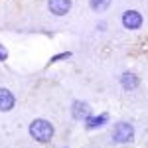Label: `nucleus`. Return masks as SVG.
<instances>
[{
  "mask_svg": "<svg viewBox=\"0 0 148 148\" xmlns=\"http://www.w3.org/2000/svg\"><path fill=\"white\" fill-rule=\"evenodd\" d=\"M28 134L38 144H49L56 138V125L51 121H47V119L38 116L28 125Z\"/></svg>",
  "mask_w": 148,
  "mask_h": 148,
  "instance_id": "1",
  "label": "nucleus"
},
{
  "mask_svg": "<svg viewBox=\"0 0 148 148\" xmlns=\"http://www.w3.org/2000/svg\"><path fill=\"white\" fill-rule=\"evenodd\" d=\"M134 138H136V130H134V125L128 121H119L111 128V142L113 144L126 146V144H132Z\"/></svg>",
  "mask_w": 148,
  "mask_h": 148,
  "instance_id": "2",
  "label": "nucleus"
},
{
  "mask_svg": "<svg viewBox=\"0 0 148 148\" xmlns=\"http://www.w3.org/2000/svg\"><path fill=\"white\" fill-rule=\"evenodd\" d=\"M121 24H123L125 30L134 32V30H140V28H142L144 16H142L138 10H134V8H128V10H125L123 14H121Z\"/></svg>",
  "mask_w": 148,
  "mask_h": 148,
  "instance_id": "3",
  "label": "nucleus"
},
{
  "mask_svg": "<svg viewBox=\"0 0 148 148\" xmlns=\"http://www.w3.org/2000/svg\"><path fill=\"white\" fill-rule=\"evenodd\" d=\"M109 121H111V114L109 113H91L83 121V128L87 132H93V130H99L103 126H107Z\"/></svg>",
  "mask_w": 148,
  "mask_h": 148,
  "instance_id": "4",
  "label": "nucleus"
},
{
  "mask_svg": "<svg viewBox=\"0 0 148 148\" xmlns=\"http://www.w3.org/2000/svg\"><path fill=\"white\" fill-rule=\"evenodd\" d=\"M69 113H71V119H73V121L83 123V121L93 113V109H91V105H89L87 101H83V99H75V101L71 103V107H69Z\"/></svg>",
  "mask_w": 148,
  "mask_h": 148,
  "instance_id": "5",
  "label": "nucleus"
},
{
  "mask_svg": "<svg viewBox=\"0 0 148 148\" xmlns=\"http://www.w3.org/2000/svg\"><path fill=\"white\" fill-rule=\"evenodd\" d=\"M119 85H121L126 93L136 91L138 87H140V75H138L136 71L126 69V71H123V73H121V77H119Z\"/></svg>",
  "mask_w": 148,
  "mask_h": 148,
  "instance_id": "6",
  "label": "nucleus"
},
{
  "mask_svg": "<svg viewBox=\"0 0 148 148\" xmlns=\"http://www.w3.org/2000/svg\"><path fill=\"white\" fill-rule=\"evenodd\" d=\"M71 8H73V0H47V10L57 18L67 16Z\"/></svg>",
  "mask_w": 148,
  "mask_h": 148,
  "instance_id": "7",
  "label": "nucleus"
},
{
  "mask_svg": "<svg viewBox=\"0 0 148 148\" xmlns=\"http://www.w3.org/2000/svg\"><path fill=\"white\" fill-rule=\"evenodd\" d=\"M16 107V95L8 87H0V113H10Z\"/></svg>",
  "mask_w": 148,
  "mask_h": 148,
  "instance_id": "8",
  "label": "nucleus"
},
{
  "mask_svg": "<svg viewBox=\"0 0 148 148\" xmlns=\"http://www.w3.org/2000/svg\"><path fill=\"white\" fill-rule=\"evenodd\" d=\"M113 6V0H89V8L95 14H103Z\"/></svg>",
  "mask_w": 148,
  "mask_h": 148,
  "instance_id": "9",
  "label": "nucleus"
},
{
  "mask_svg": "<svg viewBox=\"0 0 148 148\" xmlns=\"http://www.w3.org/2000/svg\"><path fill=\"white\" fill-rule=\"evenodd\" d=\"M73 57V51H59L56 56L49 57V61H47V65H53V63H61V61H69Z\"/></svg>",
  "mask_w": 148,
  "mask_h": 148,
  "instance_id": "10",
  "label": "nucleus"
},
{
  "mask_svg": "<svg viewBox=\"0 0 148 148\" xmlns=\"http://www.w3.org/2000/svg\"><path fill=\"white\" fill-rule=\"evenodd\" d=\"M6 59H8V49L0 44V61H6Z\"/></svg>",
  "mask_w": 148,
  "mask_h": 148,
  "instance_id": "11",
  "label": "nucleus"
},
{
  "mask_svg": "<svg viewBox=\"0 0 148 148\" xmlns=\"http://www.w3.org/2000/svg\"><path fill=\"white\" fill-rule=\"evenodd\" d=\"M97 30H99V32H105V30H107V24H105V22H99V24H97Z\"/></svg>",
  "mask_w": 148,
  "mask_h": 148,
  "instance_id": "12",
  "label": "nucleus"
},
{
  "mask_svg": "<svg viewBox=\"0 0 148 148\" xmlns=\"http://www.w3.org/2000/svg\"><path fill=\"white\" fill-rule=\"evenodd\" d=\"M59 148H69V146H59Z\"/></svg>",
  "mask_w": 148,
  "mask_h": 148,
  "instance_id": "13",
  "label": "nucleus"
}]
</instances>
